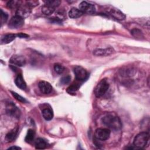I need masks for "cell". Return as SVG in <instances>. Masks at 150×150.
Masks as SVG:
<instances>
[{
  "mask_svg": "<svg viewBox=\"0 0 150 150\" xmlns=\"http://www.w3.org/2000/svg\"><path fill=\"white\" fill-rule=\"evenodd\" d=\"M6 113L13 117L19 118L20 116V111L13 103H8L6 106Z\"/></svg>",
  "mask_w": 150,
  "mask_h": 150,
  "instance_id": "cell-7",
  "label": "cell"
},
{
  "mask_svg": "<svg viewBox=\"0 0 150 150\" xmlns=\"http://www.w3.org/2000/svg\"><path fill=\"white\" fill-rule=\"evenodd\" d=\"M27 4H28V6H35L38 5V4H39V2L37 1H27Z\"/></svg>",
  "mask_w": 150,
  "mask_h": 150,
  "instance_id": "cell-31",
  "label": "cell"
},
{
  "mask_svg": "<svg viewBox=\"0 0 150 150\" xmlns=\"http://www.w3.org/2000/svg\"><path fill=\"white\" fill-rule=\"evenodd\" d=\"M148 139L149 134L146 132H142L136 135L133 144L137 148H142L146 145Z\"/></svg>",
  "mask_w": 150,
  "mask_h": 150,
  "instance_id": "cell-2",
  "label": "cell"
},
{
  "mask_svg": "<svg viewBox=\"0 0 150 150\" xmlns=\"http://www.w3.org/2000/svg\"><path fill=\"white\" fill-rule=\"evenodd\" d=\"M18 128H15L9 131L6 135V139L8 142H12L14 141L18 135Z\"/></svg>",
  "mask_w": 150,
  "mask_h": 150,
  "instance_id": "cell-18",
  "label": "cell"
},
{
  "mask_svg": "<svg viewBox=\"0 0 150 150\" xmlns=\"http://www.w3.org/2000/svg\"><path fill=\"white\" fill-rule=\"evenodd\" d=\"M35 136V132L34 131V130H33L32 129H29L28 131V132L25 137V140L26 142L30 143L33 141Z\"/></svg>",
  "mask_w": 150,
  "mask_h": 150,
  "instance_id": "cell-22",
  "label": "cell"
},
{
  "mask_svg": "<svg viewBox=\"0 0 150 150\" xmlns=\"http://www.w3.org/2000/svg\"><path fill=\"white\" fill-rule=\"evenodd\" d=\"M10 63L14 64L17 66L22 67L24 66L26 64V59L25 58L21 56V55H18V54H15L13 55L10 60H9Z\"/></svg>",
  "mask_w": 150,
  "mask_h": 150,
  "instance_id": "cell-9",
  "label": "cell"
},
{
  "mask_svg": "<svg viewBox=\"0 0 150 150\" xmlns=\"http://www.w3.org/2000/svg\"><path fill=\"white\" fill-rule=\"evenodd\" d=\"M21 4V1H9L7 4V6L11 8V9H13V8H15L16 7H19V5Z\"/></svg>",
  "mask_w": 150,
  "mask_h": 150,
  "instance_id": "cell-26",
  "label": "cell"
},
{
  "mask_svg": "<svg viewBox=\"0 0 150 150\" xmlns=\"http://www.w3.org/2000/svg\"><path fill=\"white\" fill-rule=\"evenodd\" d=\"M8 19V15L6 13L4 12L2 9H1V23L3 25L6 22Z\"/></svg>",
  "mask_w": 150,
  "mask_h": 150,
  "instance_id": "cell-29",
  "label": "cell"
},
{
  "mask_svg": "<svg viewBox=\"0 0 150 150\" xmlns=\"http://www.w3.org/2000/svg\"><path fill=\"white\" fill-rule=\"evenodd\" d=\"M38 86L41 92L46 94L50 93L53 88L51 84L46 81H40L38 84Z\"/></svg>",
  "mask_w": 150,
  "mask_h": 150,
  "instance_id": "cell-12",
  "label": "cell"
},
{
  "mask_svg": "<svg viewBox=\"0 0 150 150\" xmlns=\"http://www.w3.org/2000/svg\"><path fill=\"white\" fill-rule=\"evenodd\" d=\"M15 83L16 86L22 90H25L26 88V82L25 81L23 77L21 74H19L17 76L15 79Z\"/></svg>",
  "mask_w": 150,
  "mask_h": 150,
  "instance_id": "cell-13",
  "label": "cell"
},
{
  "mask_svg": "<svg viewBox=\"0 0 150 150\" xmlns=\"http://www.w3.org/2000/svg\"><path fill=\"white\" fill-rule=\"evenodd\" d=\"M79 9L83 13L88 14H93L96 12V8L94 5L90 4L86 1H82L79 4Z\"/></svg>",
  "mask_w": 150,
  "mask_h": 150,
  "instance_id": "cell-6",
  "label": "cell"
},
{
  "mask_svg": "<svg viewBox=\"0 0 150 150\" xmlns=\"http://www.w3.org/2000/svg\"><path fill=\"white\" fill-rule=\"evenodd\" d=\"M70 80H71V76L67 75L61 78L60 83L63 84H68L70 81Z\"/></svg>",
  "mask_w": 150,
  "mask_h": 150,
  "instance_id": "cell-30",
  "label": "cell"
},
{
  "mask_svg": "<svg viewBox=\"0 0 150 150\" xmlns=\"http://www.w3.org/2000/svg\"><path fill=\"white\" fill-rule=\"evenodd\" d=\"M16 36V35L10 33V34H6L4 35L2 38H1V42L4 44H7L12 41H13Z\"/></svg>",
  "mask_w": 150,
  "mask_h": 150,
  "instance_id": "cell-19",
  "label": "cell"
},
{
  "mask_svg": "<svg viewBox=\"0 0 150 150\" xmlns=\"http://www.w3.org/2000/svg\"><path fill=\"white\" fill-rule=\"evenodd\" d=\"M109 88V83L108 81L104 79L101 80L96 86L94 90V94L97 97H101L108 90Z\"/></svg>",
  "mask_w": 150,
  "mask_h": 150,
  "instance_id": "cell-3",
  "label": "cell"
},
{
  "mask_svg": "<svg viewBox=\"0 0 150 150\" xmlns=\"http://www.w3.org/2000/svg\"><path fill=\"white\" fill-rule=\"evenodd\" d=\"M8 149H16V150H18V149H21V148L20 147H19V146H14L9 147V148H8Z\"/></svg>",
  "mask_w": 150,
  "mask_h": 150,
  "instance_id": "cell-33",
  "label": "cell"
},
{
  "mask_svg": "<svg viewBox=\"0 0 150 150\" xmlns=\"http://www.w3.org/2000/svg\"><path fill=\"white\" fill-rule=\"evenodd\" d=\"M102 121L105 125L114 131L120 130L122 127L120 118L112 113L106 114L102 118Z\"/></svg>",
  "mask_w": 150,
  "mask_h": 150,
  "instance_id": "cell-1",
  "label": "cell"
},
{
  "mask_svg": "<svg viewBox=\"0 0 150 150\" xmlns=\"http://www.w3.org/2000/svg\"><path fill=\"white\" fill-rule=\"evenodd\" d=\"M108 12L111 16H112L114 18L117 20H124L125 18V14L122 12L120 9L116 8L111 7L109 8L108 10Z\"/></svg>",
  "mask_w": 150,
  "mask_h": 150,
  "instance_id": "cell-10",
  "label": "cell"
},
{
  "mask_svg": "<svg viewBox=\"0 0 150 150\" xmlns=\"http://www.w3.org/2000/svg\"><path fill=\"white\" fill-rule=\"evenodd\" d=\"M121 76L124 77H128L132 76L135 73V70L132 67H124L121 69L120 71Z\"/></svg>",
  "mask_w": 150,
  "mask_h": 150,
  "instance_id": "cell-15",
  "label": "cell"
},
{
  "mask_svg": "<svg viewBox=\"0 0 150 150\" xmlns=\"http://www.w3.org/2000/svg\"><path fill=\"white\" fill-rule=\"evenodd\" d=\"M16 36L20 38H29V35L26 34V33H19L18 34L16 35Z\"/></svg>",
  "mask_w": 150,
  "mask_h": 150,
  "instance_id": "cell-32",
  "label": "cell"
},
{
  "mask_svg": "<svg viewBox=\"0 0 150 150\" xmlns=\"http://www.w3.org/2000/svg\"><path fill=\"white\" fill-rule=\"evenodd\" d=\"M79 86L77 84L71 85L67 88V92L70 94H74L79 89Z\"/></svg>",
  "mask_w": 150,
  "mask_h": 150,
  "instance_id": "cell-24",
  "label": "cell"
},
{
  "mask_svg": "<svg viewBox=\"0 0 150 150\" xmlns=\"http://www.w3.org/2000/svg\"><path fill=\"white\" fill-rule=\"evenodd\" d=\"M35 144L36 149H45L47 145L46 141L41 138H39L36 139L35 141Z\"/></svg>",
  "mask_w": 150,
  "mask_h": 150,
  "instance_id": "cell-20",
  "label": "cell"
},
{
  "mask_svg": "<svg viewBox=\"0 0 150 150\" xmlns=\"http://www.w3.org/2000/svg\"><path fill=\"white\" fill-rule=\"evenodd\" d=\"M54 11V8H53L47 5H44L42 7V12L46 15H49L52 14Z\"/></svg>",
  "mask_w": 150,
  "mask_h": 150,
  "instance_id": "cell-21",
  "label": "cell"
},
{
  "mask_svg": "<svg viewBox=\"0 0 150 150\" xmlns=\"http://www.w3.org/2000/svg\"><path fill=\"white\" fill-rule=\"evenodd\" d=\"M45 5H49L55 8V7L58 6L60 5V4L61 3V1L59 0H49V1H45Z\"/></svg>",
  "mask_w": 150,
  "mask_h": 150,
  "instance_id": "cell-23",
  "label": "cell"
},
{
  "mask_svg": "<svg viewBox=\"0 0 150 150\" xmlns=\"http://www.w3.org/2000/svg\"><path fill=\"white\" fill-rule=\"evenodd\" d=\"M24 24V19L22 17L15 15L13 16L9 21V26L12 29H16L22 27Z\"/></svg>",
  "mask_w": 150,
  "mask_h": 150,
  "instance_id": "cell-8",
  "label": "cell"
},
{
  "mask_svg": "<svg viewBox=\"0 0 150 150\" xmlns=\"http://www.w3.org/2000/svg\"><path fill=\"white\" fill-rule=\"evenodd\" d=\"M83 13L79 9L76 8H72L69 12V16L71 18H77L80 17Z\"/></svg>",
  "mask_w": 150,
  "mask_h": 150,
  "instance_id": "cell-17",
  "label": "cell"
},
{
  "mask_svg": "<svg viewBox=\"0 0 150 150\" xmlns=\"http://www.w3.org/2000/svg\"><path fill=\"white\" fill-rule=\"evenodd\" d=\"M42 113L43 118L47 121L51 120L53 117V111L50 108H45L43 109Z\"/></svg>",
  "mask_w": 150,
  "mask_h": 150,
  "instance_id": "cell-16",
  "label": "cell"
},
{
  "mask_svg": "<svg viewBox=\"0 0 150 150\" xmlns=\"http://www.w3.org/2000/svg\"><path fill=\"white\" fill-rule=\"evenodd\" d=\"M30 13V9L28 7L25 6H21L19 7L16 11V15L19 16L24 19V18L27 17L29 15Z\"/></svg>",
  "mask_w": 150,
  "mask_h": 150,
  "instance_id": "cell-14",
  "label": "cell"
},
{
  "mask_svg": "<svg viewBox=\"0 0 150 150\" xmlns=\"http://www.w3.org/2000/svg\"><path fill=\"white\" fill-rule=\"evenodd\" d=\"M114 52L112 47H107L105 49H96L93 50V54L97 56H105Z\"/></svg>",
  "mask_w": 150,
  "mask_h": 150,
  "instance_id": "cell-11",
  "label": "cell"
},
{
  "mask_svg": "<svg viewBox=\"0 0 150 150\" xmlns=\"http://www.w3.org/2000/svg\"><path fill=\"white\" fill-rule=\"evenodd\" d=\"M132 36H134L135 38H141L143 37V34L141 30L138 29H134L131 32Z\"/></svg>",
  "mask_w": 150,
  "mask_h": 150,
  "instance_id": "cell-25",
  "label": "cell"
},
{
  "mask_svg": "<svg viewBox=\"0 0 150 150\" xmlns=\"http://www.w3.org/2000/svg\"><path fill=\"white\" fill-rule=\"evenodd\" d=\"M74 73L76 79L80 81L85 80L88 77V73L87 70L80 66H76L74 67Z\"/></svg>",
  "mask_w": 150,
  "mask_h": 150,
  "instance_id": "cell-4",
  "label": "cell"
},
{
  "mask_svg": "<svg viewBox=\"0 0 150 150\" xmlns=\"http://www.w3.org/2000/svg\"><path fill=\"white\" fill-rule=\"evenodd\" d=\"M11 93H12V96L15 97V98L16 100H17L18 101H19L20 102H22V103H23L26 102V99L25 98H23V97H22L21 96L19 95L18 93H16L15 92H13V91H11Z\"/></svg>",
  "mask_w": 150,
  "mask_h": 150,
  "instance_id": "cell-28",
  "label": "cell"
},
{
  "mask_svg": "<svg viewBox=\"0 0 150 150\" xmlns=\"http://www.w3.org/2000/svg\"><path fill=\"white\" fill-rule=\"evenodd\" d=\"M111 131L108 128H98L95 131V138L100 140L105 141L109 138Z\"/></svg>",
  "mask_w": 150,
  "mask_h": 150,
  "instance_id": "cell-5",
  "label": "cell"
},
{
  "mask_svg": "<svg viewBox=\"0 0 150 150\" xmlns=\"http://www.w3.org/2000/svg\"><path fill=\"white\" fill-rule=\"evenodd\" d=\"M54 70L57 73L61 74L64 71V67L59 63H56L54 65Z\"/></svg>",
  "mask_w": 150,
  "mask_h": 150,
  "instance_id": "cell-27",
  "label": "cell"
}]
</instances>
